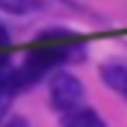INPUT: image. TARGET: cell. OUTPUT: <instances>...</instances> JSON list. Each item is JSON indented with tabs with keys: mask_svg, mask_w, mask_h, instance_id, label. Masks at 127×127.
Returning a JSON list of instances; mask_svg holds the SVG:
<instances>
[{
	"mask_svg": "<svg viewBox=\"0 0 127 127\" xmlns=\"http://www.w3.org/2000/svg\"><path fill=\"white\" fill-rule=\"evenodd\" d=\"M101 81L113 93H119L127 98V61L124 58H113V61L101 64Z\"/></svg>",
	"mask_w": 127,
	"mask_h": 127,
	"instance_id": "2",
	"label": "cell"
},
{
	"mask_svg": "<svg viewBox=\"0 0 127 127\" xmlns=\"http://www.w3.org/2000/svg\"><path fill=\"white\" fill-rule=\"evenodd\" d=\"M49 98L61 113H69V110H78L84 104V84H81L75 75L69 72H58L52 78V90H49Z\"/></svg>",
	"mask_w": 127,
	"mask_h": 127,
	"instance_id": "1",
	"label": "cell"
},
{
	"mask_svg": "<svg viewBox=\"0 0 127 127\" xmlns=\"http://www.w3.org/2000/svg\"><path fill=\"white\" fill-rule=\"evenodd\" d=\"M12 72H15V66L6 61V58L0 55V87H6L9 93H12V87H9V81H12Z\"/></svg>",
	"mask_w": 127,
	"mask_h": 127,
	"instance_id": "5",
	"label": "cell"
},
{
	"mask_svg": "<svg viewBox=\"0 0 127 127\" xmlns=\"http://www.w3.org/2000/svg\"><path fill=\"white\" fill-rule=\"evenodd\" d=\"M3 127H32V124H29V121L23 119V116H12V119H9V121H6Z\"/></svg>",
	"mask_w": 127,
	"mask_h": 127,
	"instance_id": "6",
	"label": "cell"
},
{
	"mask_svg": "<svg viewBox=\"0 0 127 127\" xmlns=\"http://www.w3.org/2000/svg\"><path fill=\"white\" fill-rule=\"evenodd\" d=\"M9 46V32H6V26L0 23V49H6Z\"/></svg>",
	"mask_w": 127,
	"mask_h": 127,
	"instance_id": "7",
	"label": "cell"
},
{
	"mask_svg": "<svg viewBox=\"0 0 127 127\" xmlns=\"http://www.w3.org/2000/svg\"><path fill=\"white\" fill-rule=\"evenodd\" d=\"M66 127H107V121L93 107H78L66 113Z\"/></svg>",
	"mask_w": 127,
	"mask_h": 127,
	"instance_id": "3",
	"label": "cell"
},
{
	"mask_svg": "<svg viewBox=\"0 0 127 127\" xmlns=\"http://www.w3.org/2000/svg\"><path fill=\"white\" fill-rule=\"evenodd\" d=\"M0 9L9 15H29L43 9V0H0Z\"/></svg>",
	"mask_w": 127,
	"mask_h": 127,
	"instance_id": "4",
	"label": "cell"
}]
</instances>
